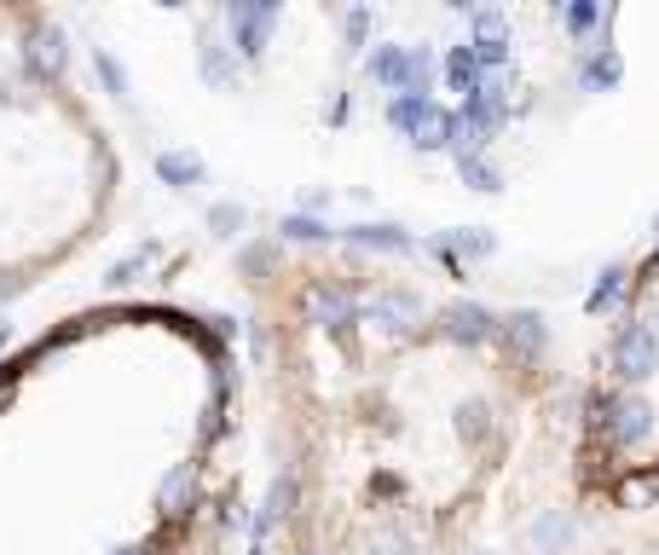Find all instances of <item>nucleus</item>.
<instances>
[{"label":"nucleus","mask_w":659,"mask_h":555,"mask_svg":"<svg viewBox=\"0 0 659 555\" xmlns=\"http://www.w3.org/2000/svg\"><path fill=\"white\" fill-rule=\"evenodd\" d=\"M284 555H562L585 359L423 261L301 243L255 273Z\"/></svg>","instance_id":"f257e3e1"},{"label":"nucleus","mask_w":659,"mask_h":555,"mask_svg":"<svg viewBox=\"0 0 659 555\" xmlns=\"http://www.w3.org/2000/svg\"><path fill=\"white\" fill-rule=\"evenodd\" d=\"M238 342L180 301H93L0 359V555H232Z\"/></svg>","instance_id":"f03ea898"},{"label":"nucleus","mask_w":659,"mask_h":555,"mask_svg":"<svg viewBox=\"0 0 659 555\" xmlns=\"http://www.w3.org/2000/svg\"><path fill=\"white\" fill-rule=\"evenodd\" d=\"M579 492L596 509L659 504V243L585 347Z\"/></svg>","instance_id":"7ed1b4c3"},{"label":"nucleus","mask_w":659,"mask_h":555,"mask_svg":"<svg viewBox=\"0 0 659 555\" xmlns=\"http://www.w3.org/2000/svg\"><path fill=\"white\" fill-rule=\"evenodd\" d=\"M567 555H659V504L648 509H596Z\"/></svg>","instance_id":"20e7f679"}]
</instances>
